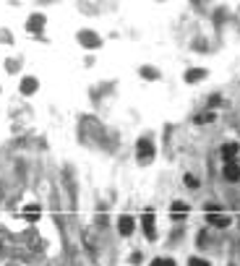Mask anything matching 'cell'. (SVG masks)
<instances>
[{
  "label": "cell",
  "instance_id": "6",
  "mask_svg": "<svg viewBox=\"0 0 240 266\" xmlns=\"http://www.w3.org/2000/svg\"><path fill=\"white\" fill-rule=\"evenodd\" d=\"M170 209H172V217L175 219H183L185 214H188V204H183V201H175Z\"/></svg>",
  "mask_w": 240,
  "mask_h": 266
},
{
  "label": "cell",
  "instance_id": "11",
  "mask_svg": "<svg viewBox=\"0 0 240 266\" xmlns=\"http://www.w3.org/2000/svg\"><path fill=\"white\" fill-rule=\"evenodd\" d=\"M34 89H37L34 79H24V81H21V94H34Z\"/></svg>",
  "mask_w": 240,
  "mask_h": 266
},
{
  "label": "cell",
  "instance_id": "17",
  "mask_svg": "<svg viewBox=\"0 0 240 266\" xmlns=\"http://www.w3.org/2000/svg\"><path fill=\"white\" fill-rule=\"evenodd\" d=\"M188 266H209V261H204V258H191Z\"/></svg>",
  "mask_w": 240,
  "mask_h": 266
},
{
  "label": "cell",
  "instance_id": "15",
  "mask_svg": "<svg viewBox=\"0 0 240 266\" xmlns=\"http://www.w3.org/2000/svg\"><path fill=\"white\" fill-rule=\"evenodd\" d=\"M24 214H26V219H32V222H34L37 214H40V209H37V206H29V209L24 211Z\"/></svg>",
  "mask_w": 240,
  "mask_h": 266
},
{
  "label": "cell",
  "instance_id": "7",
  "mask_svg": "<svg viewBox=\"0 0 240 266\" xmlns=\"http://www.w3.org/2000/svg\"><path fill=\"white\" fill-rule=\"evenodd\" d=\"M235 154H238V143H224L222 146V157L227 162H235Z\"/></svg>",
  "mask_w": 240,
  "mask_h": 266
},
{
  "label": "cell",
  "instance_id": "9",
  "mask_svg": "<svg viewBox=\"0 0 240 266\" xmlns=\"http://www.w3.org/2000/svg\"><path fill=\"white\" fill-rule=\"evenodd\" d=\"M204 76H206V71H204V68H193V71H188V73H185V81H188V83H193V81H201Z\"/></svg>",
  "mask_w": 240,
  "mask_h": 266
},
{
  "label": "cell",
  "instance_id": "3",
  "mask_svg": "<svg viewBox=\"0 0 240 266\" xmlns=\"http://www.w3.org/2000/svg\"><path fill=\"white\" fill-rule=\"evenodd\" d=\"M118 232L120 235H131L133 232V217H128V214H123L118 219Z\"/></svg>",
  "mask_w": 240,
  "mask_h": 266
},
{
  "label": "cell",
  "instance_id": "16",
  "mask_svg": "<svg viewBox=\"0 0 240 266\" xmlns=\"http://www.w3.org/2000/svg\"><path fill=\"white\" fill-rule=\"evenodd\" d=\"M185 185H188V188H199V180L193 178V175H185Z\"/></svg>",
  "mask_w": 240,
  "mask_h": 266
},
{
  "label": "cell",
  "instance_id": "8",
  "mask_svg": "<svg viewBox=\"0 0 240 266\" xmlns=\"http://www.w3.org/2000/svg\"><path fill=\"white\" fill-rule=\"evenodd\" d=\"M42 26H44V16L42 13H34V16L29 19V32H40Z\"/></svg>",
  "mask_w": 240,
  "mask_h": 266
},
{
  "label": "cell",
  "instance_id": "10",
  "mask_svg": "<svg viewBox=\"0 0 240 266\" xmlns=\"http://www.w3.org/2000/svg\"><path fill=\"white\" fill-rule=\"evenodd\" d=\"M79 40L84 42V44H89V47H100V37H94V34H89V32L79 34Z\"/></svg>",
  "mask_w": 240,
  "mask_h": 266
},
{
  "label": "cell",
  "instance_id": "2",
  "mask_svg": "<svg viewBox=\"0 0 240 266\" xmlns=\"http://www.w3.org/2000/svg\"><path fill=\"white\" fill-rule=\"evenodd\" d=\"M144 232H146V238H149V240H154V238H157V230H154V214H152V209L144 211Z\"/></svg>",
  "mask_w": 240,
  "mask_h": 266
},
{
  "label": "cell",
  "instance_id": "12",
  "mask_svg": "<svg viewBox=\"0 0 240 266\" xmlns=\"http://www.w3.org/2000/svg\"><path fill=\"white\" fill-rule=\"evenodd\" d=\"M141 76H144V79H160V73H157L154 68H141Z\"/></svg>",
  "mask_w": 240,
  "mask_h": 266
},
{
  "label": "cell",
  "instance_id": "4",
  "mask_svg": "<svg viewBox=\"0 0 240 266\" xmlns=\"http://www.w3.org/2000/svg\"><path fill=\"white\" fill-rule=\"evenodd\" d=\"M224 178L232 180V183L240 180V167H238V162H227V164H224Z\"/></svg>",
  "mask_w": 240,
  "mask_h": 266
},
{
  "label": "cell",
  "instance_id": "13",
  "mask_svg": "<svg viewBox=\"0 0 240 266\" xmlns=\"http://www.w3.org/2000/svg\"><path fill=\"white\" fill-rule=\"evenodd\" d=\"M152 266H175V261L172 258H154Z\"/></svg>",
  "mask_w": 240,
  "mask_h": 266
},
{
  "label": "cell",
  "instance_id": "1",
  "mask_svg": "<svg viewBox=\"0 0 240 266\" xmlns=\"http://www.w3.org/2000/svg\"><path fill=\"white\" fill-rule=\"evenodd\" d=\"M136 151H139V159H141V162H152V157H154V143L149 141V139H139Z\"/></svg>",
  "mask_w": 240,
  "mask_h": 266
},
{
  "label": "cell",
  "instance_id": "18",
  "mask_svg": "<svg viewBox=\"0 0 240 266\" xmlns=\"http://www.w3.org/2000/svg\"><path fill=\"white\" fill-rule=\"evenodd\" d=\"M0 250H3V246H0Z\"/></svg>",
  "mask_w": 240,
  "mask_h": 266
},
{
  "label": "cell",
  "instance_id": "5",
  "mask_svg": "<svg viewBox=\"0 0 240 266\" xmlns=\"http://www.w3.org/2000/svg\"><path fill=\"white\" fill-rule=\"evenodd\" d=\"M206 214H209V222L217 225V227H227V225H230V217L220 214V211H206Z\"/></svg>",
  "mask_w": 240,
  "mask_h": 266
},
{
  "label": "cell",
  "instance_id": "14",
  "mask_svg": "<svg viewBox=\"0 0 240 266\" xmlns=\"http://www.w3.org/2000/svg\"><path fill=\"white\" fill-rule=\"evenodd\" d=\"M212 120H214V112H201L196 118V123H212Z\"/></svg>",
  "mask_w": 240,
  "mask_h": 266
}]
</instances>
